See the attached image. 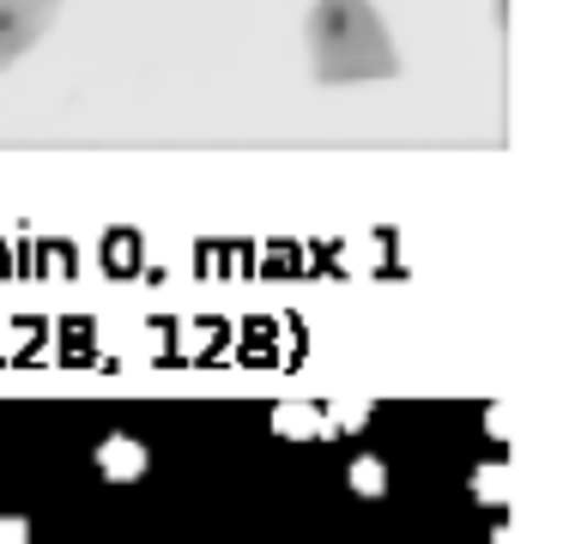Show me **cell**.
I'll list each match as a JSON object with an SVG mask.
<instances>
[{
  "label": "cell",
  "instance_id": "cell-8",
  "mask_svg": "<svg viewBox=\"0 0 563 544\" xmlns=\"http://www.w3.org/2000/svg\"><path fill=\"white\" fill-rule=\"evenodd\" d=\"M473 490L485 496V502H497V496H503V466H485V471L473 478Z\"/></svg>",
  "mask_w": 563,
  "mask_h": 544
},
{
  "label": "cell",
  "instance_id": "cell-7",
  "mask_svg": "<svg viewBox=\"0 0 563 544\" xmlns=\"http://www.w3.org/2000/svg\"><path fill=\"white\" fill-rule=\"evenodd\" d=\"M0 544H31V520L25 514H0Z\"/></svg>",
  "mask_w": 563,
  "mask_h": 544
},
{
  "label": "cell",
  "instance_id": "cell-2",
  "mask_svg": "<svg viewBox=\"0 0 563 544\" xmlns=\"http://www.w3.org/2000/svg\"><path fill=\"white\" fill-rule=\"evenodd\" d=\"M55 12H62V0H0V73L49 36Z\"/></svg>",
  "mask_w": 563,
  "mask_h": 544
},
{
  "label": "cell",
  "instance_id": "cell-4",
  "mask_svg": "<svg viewBox=\"0 0 563 544\" xmlns=\"http://www.w3.org/2000/svg\"><path fill=\"white\" fill-rule=\"evenodd\" d=\"M273 435H285V442H321L328 435V411L321 406H303V399H285V406H273Z\"/></svg>",
  "mask_w": 563,
  "mask_h": 544
},
{
  "label": "cell",
  "instance_id": "cell-5",
  "mask_svg": "<svg viewBox=\"0 0 563 544\" xmlns=\"http://www.w3.org/2000/svg\"><path fill=\"white\" fill-rule=\"evenodd\" d=\"M345 484H352V496H364V502H382V496H388V466H382L376 454H357L352 466H345Z\"/></svg>",
  "mask_w": 563,
  "mask_h": 544
},
{
  "label": "cell",
  "instance_id": "cell-3",
  "mask_svg": "<svg viewBox=\"0 0 563 544\" xmlns=\"http://www.w3.org/2000/svg\"><path fill=\"white\" fill-rule=\"evenodd\" d=\"M98 471L110 484H140L152 471V454H146V442H140V435H128V430H115V435H103L98 442Z\"/></svg>",
  "mask_w": 563,
  "mask_h": 544
},
{
  "label": "cell",
  "instance_id": "cell-6",
  "mask_svg": "<svg viewBox=\"0 0 563 544\" xmlns=\"http://www.w3.org/2000/svg\"><path fill=\"white\" fill-rule=\"evenodd\" d=\"M328 411H333V418H328V435H333V430H364V411H369V406L345 399V406H328Z\"/></svg>",
  "mask_w": 563,
  "mask_h": 544
},
{
  "label": "cell",
  "instance_id": "cell-1",
  "mask_svg": "<svg viewBox=\"0 0 563 544\" xmlns=\"http://www.w3.org/2000/svg\"><path fill=\"white\" fill-rule=\"evenodd\" d=\"M303 43H309V79L328 85V91L400 73V48H394L376 0H316L303 19Z\"/></svg>",
  "mask_w": 563,
  "mask_h": 544
}]
</instances>
